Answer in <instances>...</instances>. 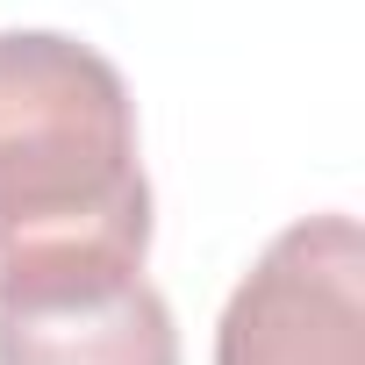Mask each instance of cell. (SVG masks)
I'll use <instances>...</instances> for the list:
<instances>
[{
	"instance_id": "cell-1",
	"label": "cell",
	"mask_w": 365,
	"mask_h": 365,
	"mask_svg": "<svg viewBox=\"0 0 365 365\" xmlns=\"http://www.w3.org/2000/svg\"><path fill=\"white\" fill-rule=\"evenodd\" d=\"M150 258V179L122 72L58 29H0V294Z\"/></svg>"
},
{
	"instance_id": "cell-2",
	"label": "cell",
	"mask_w": 365,
	"mask_h": 365,
	"mask_svg": "<svg viewBox=\"0 0 365 365\" xmlns=\"http://www.w3.org/2000/svg\"><path fill=\"white\" fill-rule=\"evenodd\" d=\"M215 365H365V237L351 215L279 230L215 322Z\"/></svg>"
},
{
	"instance_id": "cell-3",
	"label": "cell",
	"mask_w": 365,
	"mask_h": 365,
	"mask_svg": "<svg viewBox=\"0 0 365 365\" xmlns=\"http://www.w3.org/2000/svg\"><path fill=\"white\" fill-rule=\"evenodd\" d=\"M0 365H179V329L143 272L0 294Z\"/></svg>"
}]
</instances>
